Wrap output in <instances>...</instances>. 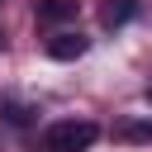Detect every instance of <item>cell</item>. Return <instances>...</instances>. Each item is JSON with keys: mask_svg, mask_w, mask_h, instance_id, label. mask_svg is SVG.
I'll return each mask as SVG.
<instances>
[{"mask_svg": "<svg viewBox=\"0 0 152 152\" xmlns=\"http://www.w3.org/2000/svg\"><path fill=\"white\" fill-rule=\"evenodd\" d=\"M133 14H138V0H109V5L100 10V24H104V28H119V24H128Z\"/></svg>", "mask_w": 152, "mask_h": 152, "instance_id": "4", "label": "cell"}, {"mask_svg": "<svg viewBox=\"0 0 152 152\" xmlns=\"http://www.w3.org/2000/svg\"><path fill=\"white\" fill-rule=\"evenodd\" d=\"M81 0H38V24H66L76 19Z\"/></svg>", "mask_w": 152, "mask_h": 152, "instance_id": "3", "label": "cell"}, {"mask_svg": "<svg viewBox=\"0 0 152 152\" xmlns=\"http://www.w3.org/2000/svg\"><path fill=\"white\" fill-rule=\"evenodd\" d=\"M142 95H147V104H152V86H147V90H142Z\"/></svg>", "mask_w": 152, "mask_h": 152, "instance_id": "7", "label": "cell"}, {"mask_svg": "<svg viewBox=\"0 0 152 152\" xmlns=\"http://www.w3.org/2000/svg\"><path fill=\"white\" fill-rule=\"evenodd\" d=\"M5 119H10V124H24V119H28V109H19V104H5Z\"/></svg>", "mask_w": 152, "mask_h": 152, "instance_id": "6", "label": "cell"}, {"mask_svg": "<svg viewBox=\"0 0 152 152\" xmlns=\"http://www.w3.org/2000/svg\"><path fill=\"white\" fill-rule=\"evenodd\" d=\"M86 48H90V38H86V33H76V28L52 33V38L43 43V52H48L52 62H76V57H86Z\"/></svg>", "mask_w": 152, "mask_h": 152, "instance_id": "2", "label": "cell"}, {"mask_svg": "<svg viewBox=\"0 0 152 152\" xmlns=\"http://www.w3.org/2000/svg\"><path fill=\"white\" fill-rule=\"evenodd\" d=\"M100 138V124L90 119H57L43 128V152H90Z\"/></svg>", "mask_w": 152, "mask_h": 152, "instance_id": "1", "label": "cell"}, {"mask_svg": "<svg viewBox=\"0 0 152 152\" xmlns=\"http://www.w3.org/2000/svg\"><path fill=\"white\" fill-rule=\"evenodd\" d=\"M124 138H152V124H128Z\"/></svg>", "mask_w": 152, "mask_h": 152, "instance_id": "5", "label": "cell"}]
</instances>
